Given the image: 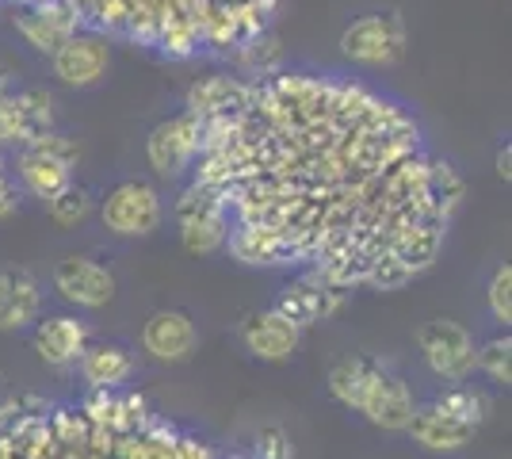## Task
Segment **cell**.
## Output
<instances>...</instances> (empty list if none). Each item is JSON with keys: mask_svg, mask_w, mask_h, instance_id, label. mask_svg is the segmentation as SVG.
Returning <instances> with one entry per match:
<instances>
[{"mask_svg": "<svg viewBox=\"0 0 512 459\" xmlns=\"http://www.w3.org/2000/svg\"><path fill=\"white\" fill-rule=\"evenodd\" d=\"M73 165H77V146L65 134L54 131L43 134L31 146H23L20 161H16L23 188L35 199H43V203H50L58 192H65L73 184Z\"/></svg>", "mask_w": 512, "mask_h": 459, "instance_id": "6da1fadb", "label": "cell"}, {"mask_svg": "<svg viewBox=\"0 0 512 459\" xmlns=\"http://www.w3.org/2000/svg\"><path fill=\"white\" fill-rule=\"evenodd\" d=\"M100 219L115 238H150L161 226V196L146 180H127L107 192Z\"/></svg>", "mask_w": 512, "mask_h": 459, "instance_id": "7a4b0ae2", "label": "cell"}, {"mask_svg": "<svg viewBox=\"0 0 512 459\" xmlns=\"http://www.w3.org/2000/svg\"><path fill=\"white\" fill-rule=\"evenodd\" d=\"M176 219H180V238H184L188 253H214L230 234L226 207L207 184H195L192 192H184L180 207H176Z\"/></svg>", "mask_w": 512, "mask_h": 459, "instance_id": "3957f363", "label": "cell"}, {"mask_svg": "<svg viewBox=\"0 0 512 459\" xmlns=\"http://www.w3.org/2000/svg\"><path fill=\"white\" fill-rule=\"evenodd\" d=\"M54 131V100L31 92H0V146H31Z\"/></svg>", "mask_w": 512, "mask_h": 459, "instance_id": "277c9868", "label": "cell"}, {"mask_svg": "<svg viewBox=\"0 0 512 459\" xmlns=\"http://www.w3.org/2000/svg\"><path fill=\"white\" fill-rule=\"evenodd\" d=\"M203 119H195V115H176L169 123H161V127H153L150 142H146V157H150L153 173L157 176H180L188 165H192V157L203 150Z\"/></svg>", "mask_w": 512, "mask_h": 459, "instance_id": "5b68a950", "label": "cell"}, {"mask_svg": "<svg viewBox=\"0 0 512 459\" xmlns=\"http://www.w3.org/2000/svg\"><path fill=\"white\" fill-rule=\"evenodd\" d=\"M417 345L425 352V364L440 375V379L459 383V379H467V375L474 372V341H470L467 329L448 322V318L428 322V326L417 333Z\"/></svg>", "mask_w": 512, "mask_h": 459, "instance_id": "8992f818", "label": "cell"}, {"mask_svg": "<svg viewBox=\"0 0 512 459\" xmlns=\"http://www.w3.org/2000/svg\"><path fill=\"white\" fill-rule=\"evenodd\" d=\"M371 425H379L386 433H398V429H406L409 417H413V394L409 387L398 379V375L383 372L379 364H375V372L367 379V387L360 394V406H356Z\"/></svg>", "mask_w": 512, "mask_h": 459, "instance_id": "52a82bcc", "label": "cell"}, {"mask_svg": "<svg viewBox=\"0 0 512 459\" xmlns=\"http://www.w3.org/2000/svg\"><path fill=\"white\" fill-rule=\"evenodd\" d=\"M341 50L363 66H386L402 54V23L394 16H363L341 35Z\"/></svg>", "mask_w": 512, "mask_h": 459, "instance_id": "ba28073f", "label": "cell"}, {"mask_svg": "<svg viewBox=\"0 0 512 459\" xmlns=\"http://www.w3.org/2000/svg\"><path fill=\"white\" fill-rule=\"evenodd\" d=\"M54 287L65 303L85 306V310H100L115 299V276L88 257H65L54 268Z\"/></svg>", "mask_w": 512, "mask_h": 459, "instance_id": "9c48e42d", "label": "cell"}, {"mask_svg": "<svg viewBox=\"0 0 512 459\" xmlns=\"http://www.w3.org/2000/svg\"><path fill=\"white\" fill-rule=\"evenodd\" d=\"M54 77L69 88H88L96 85L111 66V50L104 39L96 35H73L65 46H58L54 54Z\"/></svg>", "mask_w": 512, "mask_h": 459, "instance_id": "30bf717a", "label": "cell"}, {"mask_svg": "<svg viewBox=\"0 0 512 459\" xmlns=\"http://www.w3.org/2000/svg\"><path fill=\"white\" fill-rule=\"evenodd\" d=\"M77 4L69 0H43L39 8H31L27 16H20V35L35 46L39 54H54L58 46H65L77 35Z\"/></svg>", "mask_w": 512, "mask_h": 459, "instance_id": "8fae6325", "label": "cell"}, {"mask_svg": "<svg viewBox=\"0 0 512 459\" xmlns=\"http://www.w3.org/2000/svg\"><path fill=\"white\" fill-rule=\"evenodd\" d=\"M241 337H245V345H249L253 356L279 364V360H291V356H295L302 329L295 326L291 318H283L276 306H272V310L253 314V318L245 322V329H241Z\"/></svg>", "mask_w": 512, "mask_h": 459, "instance_id": "7c38bea8", "label": "cell"}, {"mask_svg": "<svg viewBox=\"0 0 512 459\" xmlns=\"http://www.w3.org/2000/svg\"><path fill=\"white\" fill-rule=\"evenodd\" d=\"M195 322L184 314V310H157L146 329H142V345L153 360H165V364H176V360H188L195 352Z\"/></svg>", "mask_w": 512, "mask_h": 459, "instance_id": "4fadbf2b", "label": "cell"}, {"mask_svg": "<svg viewBox=\"0 0 512 459\" xmlns=\"http://www.w3.org/2000/svg\"><path fill=\"white\" fill-rule=\"evenodd\" d=\"M39 310H43V287L31 272L23 268L0 272V333H16L39 322Z\"/></svg>", "mask_w": 512, "mask_h": 459, "instance_id": "5bb4252c", "label": "cell"}, {"mask_svg": "<svg viewBox=\"0 0 512 459\" xmlns=\"http://www.w3.org/2000/svg\"><path fill=\"white\" fill-rule=\"evenodd\" d=\"M88 349V326L81 318L69 314H54L35 326V352L39 360L50 368H69L81 360V352Z\"/></svg>", "mask_w": 512, "mask_h": 459, "instance_id": "9a60e30c", "label": "cell"}, {"mask_svg": "<svg viewBox=\"0 0 512 459\" xmlns=\"http://www.w3.org/2000/svg\"><path fill=\"white\" fill-rule=\"evenodd\" d=\"M253 88L241 85L237 77H203L188 88V115L195 119H230L237 111L249 108Z\"/></svg>", "mask_w": 512, "mask_h": 459, "instance_id": "2e32d148", "label": "cell"}, {"mask_svg": "<svg viewBox=\"0 0 512 459\" xmlns=\"http://www.w3.org/2000/svg\"><path fill=\"white\" fill-rule=\"evenodd\" d=\"M406 429H409V437L417 440L425 452H459V448H467L470 437H474V425L444 414L440 406H421V410H413Z\"/></svg>", "mask_w": 512, "mask_h": 459, "instance_id": "e0dca14e", "label": "cell"}, {"mask_svg": "<svg viewBox=\"0 0 512 459\" xmlns=\"http://www.w3.org/2000/svg\"><path fill=\"white\" fill-rule=\"evenodd\" d=\"M77 364H81L85 383L88 387H96V391H111V387L127 383V375L134 372L130 352L119 349V345H88Z\"/></svg>", "mask_w": 512, "mask_h": 459, "instance_id": "ac0fdd59", "label": "cell"}, {"mask_svg": "<svg viewBox=\"0 0 512 459\" xmlns=\"http://www.w3.org/2000/svg\"><path fill=\"white\" fill-rule=\"evenodd\" d=\"M230 249L237 253V261L245 264H291L295 257V245L264 226H241L230 238Z\"/></svg>", "mask_w": 512, "mask_h": 459, "instance_id": "d6986e66", "label": "cell"}, {"mask_svg": "<svg viewBox=\"0 0 512 459\" xmlns=\"http://www.w3.org/2000/svg\"><path fill=\"white\" fill-rule=\"evenodd\" d=\"M333 306L337 303H329V291H321V287H314V284H295L279 295L276 310L302 329V326H310V322H318V318H325Z\"/></svg>", "mask_w": 512, "mask_h": 459, "instance_id": "ffe728a7", "label": "cell"}, {"mask_svg": "<svg viewBox=\"0 0 512 459\" xmlns=\"http://www.w3.org/2000/svg\"><path fill=\"white\" fill-rule=\"evenodd\" d=\"M371 372H375V364H371V360H341V364L329 372V391H333V398H337L341 406L356 410V406H360L363 387H367V379H371Z\"/></svg>", "mask_w": 512, "mask_h": 459, "instance_id": "44dd1931", "label": "cell"}, {"mask_svg": "<svg viewBox=\"0 0 512 459\" xmlns=\"http://www.w3.org/2000/svg\"><path fill=\"white\" fill-rule=\"evenodd\" d=\"M432 406H440L444 414L459 417V421H467V425H482L486 421V414H490V402L482 398V394L474 391V387H451V391H444Z\"/></svg>", "mask_w": 512, "mask_h": 459, "instance_id": "7402d4cb", "label": "cell"}, {"mask_svg": "<svg viewBox=\"0 0 512 459\" xmlns=\"http://www.w3.org/2000/svg\"><path fill=\"white\" fill-rule=\"evenodd\" d=\"M474 368L490 375L493 383L509 387L512 383V341L509 337H493L482 349H474Z\"/></svg>", "mask_w": 512, "mask_h": 459, "instance_id": "603a6c76", "label": "cell"}, {"mask_svg": "<svg viewBox=\"0 0 512 459\" xmlns=\"http://www.w3.org/2000/svg\"><path fill=\"white\" fill-rule=\"evenodd\" d=\"M88 211H92V199H88L85 188H77V184H69L65 192L50 199V215L62 222V226H77V222L88 219Z\"/></svg>", "mask_w": 512, "mask_h": 459, "instance_id": "cb8c5ba5", "label": "cell"}, {"mask_svg": "<svg viewBox=\"0 0 512 459\" xmlns=\"http://www.w3.org/2000/svg\"><path fill=\"white\" fill-rule=\"evenodd\" d=\"M490 310H493V318H497L501 326H509V322H512V268H509V264H501V268L493 272Z\"/></svg>", "mask_w": 512, "mask_h": 459, "instance_id": "d4e9b609", "label": "cell"}, {"mask_svg": "<svg viewBox=\"0 0 512 459\" xmlns=\"http://www.w3.org/2000/svg\"><path fill=\"white\" fill-rule=\"evenodd\" d=\"M256 456L260 459H291V440L283 429H264L256 437Z\"/></svg>", "mask_w": 512, "mask_h": 459, "instance_id": "484cf974", "label": "cell"}, {"mask_svg": "<svg viewBox=\"0 0 512 459\" xmlns=\"http://www.w3.org/2000/svg\"><path fill=\"white\" fill-rule=\"evenodd\" d=\"M16 184L8 180V173H4V157H0V219H8L12 211H16Z\"/></svg>", "mask_w": 512, "mask_h": 459, "instance_id": "4316f807", "label": "cell"}, {"mask_svg": "<svg viewBox=\"0 0 512 459\" xmlns=\"http://www.w3.org/2000/svg\"><path fill=\"white\" fill-rule=\"evenodd\" d=\"M509 146H501V150H497V173L505 176V180H509Z\"/></svg>", "mask_w": 512, "mask_h": 459, "instance_id": "83f0119b", "label": "cell"}]
</instances>
